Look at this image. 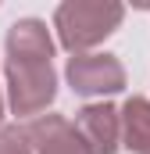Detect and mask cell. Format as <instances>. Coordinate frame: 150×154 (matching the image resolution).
<instances>
[{
  "mask_svg": "<svg viewBox=\"0 0 150 154\" xmlns=\"http://www.w3.org/2000/svg\"><path fill=\"white\" fill-rule=\"evenodd\" d=\"M75 90L82 93H100V90H118L122 86V68L111 57H75L68 65Z\"/></svg>",
  "mask_w": 150,
  "mask_h": 154,
  "instance_id": "cell-3",
  "label": "cell"
},
{
  "mask_svg": "<svg viewBox=\"0 0 150 154\" xmlns=\"http://www.w3.org/2000/svg\"><path fill=\"white\" fill-rule=\"evenodd\" d=\"M11 47V61H46L50 57V39H46V29L39 22H18L14 32L7 39Z\"/></svg>",
  "mask_w": 150,
  "mask_h": 154,
  "instance_id": "cell-4",
  "label": "cell"
},
{
  "mask_svg": "<svg viewBox=\"0 0 150 154\" xmlns=\"http://www.w3.org/2000/svg\"><path fill=\"white\" fill-rule=\"evenodd\" d=\"M125 111H129V140H132V147L150 154V104L132 100Z\"/></svg>",
  "mask_w": 150,
  "mask_h": 154,
  "instance_id": "cell-5",
  "label": "cell"
},
{
  "mask_svg": "<svg viewBox=\"0 0 150 154\" xmlns=\"http://www.w3.org/2000/svg\"><path fill=\"white\" fill-rule=\"evenodd\" d=\"M11 79L18 108H36L54 97V75L46 61H11Z\"/></svg>",
  "mask_w": 150,
  "mask_h": 154,
  "instance_id": "cell-2",
  "label": "cell"
},
{
  "mask_svg": "<svg viewBox=\"0 0 150 154\" xmlns=\"http://www.w3.org/2000/svg\"><path fill=\"white\" fill-rule=\"evenodd\" d=\"M122 18L118 4H64L57 11V29L68 47H86L93 39L107 36Z\"/></svg>",
  "mask_w": 150,
  "mask_h": 154,
  "instance_id": "cell-1",
  "label": "cell"
}]
</instances>
